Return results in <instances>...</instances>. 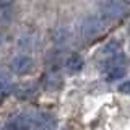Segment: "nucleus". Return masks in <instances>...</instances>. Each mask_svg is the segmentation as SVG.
Instances as JSON below:
<instances>
[{
  "label": "nucleus",
  "mask_w": 130,
  "mask_h": 130,
  "mask_svg": "<svg viewBox=\"0 0 130 130\" xmlns=\"http://www.w3.org/2000/svg\"><path fill=\"white\" fill-rule=\"evenodd\" d=\"M13 3V0H0V5L2 7H8V5H11Z\"/></svg>",
  "instance_id": "12"
},
{
  "label": "nucleus",
  "mask_w": 130,
  "mask_h": 130,
  "mask_svg": "<svg viewBox=\"0 0 130 130\" xmlns=\"http://www.w3.org/2000/svg\"><path fill=\"white\" fill-rule=\"evenodd\" d=\"M120 51H122V46H120L119 41H109V42L101 49L99 59H104V57H109L112 54H117V52H120Z\"/></svg>",
  "instance_id": "7"
},
{
  "label": "nucleus",
  "mask_w": 130,
  "mask_h": 130,
  "mask_svg": "<svg viewBox=\"0 0 130 130\" xmlns=\"http://www.w3.org/2000/svg\"><path fill=\"white\" fill-rule=\"evenodd\" d=\"M107 23L109 21L101 13L86 16V18L83 20V23H81V38L86 41V42L94 41L96 38H99V36L106 31Z\"/></svg>",
  "instance_id": "1"
},
{
  "label": "nucleus",
  "mask_w": 130,
  "mask_h": 130,
  "mask_svg": "<svg viewBox=\"0 0 130 130\" xmlns=\"http://www.w3.org/2000/svg\"><path fill=\"white\" fill-rule=\"evenodd\" d=\"M55 128H57V120L52 114L49 112L38 114L34 122V130H55Z\"/></svg>",
  "instance_id": "5"
},
{
  "label": "nucleus",
  "mask_w": 130,
  "mask_h": 130,
  "mask_svg": "<svg viewBox=\"0 0 130 130\" xmlns=\"http://www.w3.org/2000/svg\"><path fill=\"white\" fill-rule=\"evenodd\" d=\"M60 83H62V81H60V76L55 75V73H51V75L46 76V88H47V89H55V88H59Z\"/></svg>",
  "instance_id": "10"
},
{
  "label": "nucleus",
  "mask_w": 130,
  "mask_h": 130,
  "mask_svg": "<svg viewBox=\"0 0 130 130\" xmlns=\"http://www.w3.org/2000/svg\"><path fill=\"white\" fill-rule=\"evenodd\" d=\"M128 34H130V26H128Z\"/></svg>",
  "instance_id": "13"
},
{
  "label": "nucleus",
  "mask_w": 130,
  "mask_h": 130,
  "mask_svg": "<svg viewBox=\"0 0 130 130\" xmlns=\"http://www.w3.org/2000/svg\"><path fill=\"white\" fill-rule=\"evenodd\" d=\"M83 57L80 54H72L67 57V60H65V68H67L68 73H78L83 70Z\"/></svg>",
  "instance_id": "6"
},
{
  "label": "nucleus",
  "mask_w": 130,
  "mask_h": 130,
  "mask_svg": "<svg viewBox=\"0 0 130 130\" xmlns=\"http://www.w3.org/2000/svg\"><path fill=\"white\" fill-rule=\"evenodd\" d=\"M119 91L124 93V94H130V80L124 81V83L119 85Z\"/></svg>",
  "instance_id": "11"
},
{
  "label": "nucleus",
  "mask_w": 130,
  "mask_h": 130,
  "mask_svg": "<svg viewBox=\"0 0 130 130\" xmlns=\"http://www.w3.org/2000/svg\"><path fill=\"white\" fill-rule=\"evenodd\" d=\"M32 120L28 114H16L5 124L3 130H31Z\"/></svg>",
  "instance_id": "4"
},
{
  "label": "nucleus",
  "mask_w": 130,
  "mask_h": 130,
  "mask_svg": "<svg viewBox=\"0 0 130 130\" xmlns=\"http://www.w3.org/2000/svg\"><path fill=\"white\" fill-rule=\"evenodd\" d=\"M125 3L124 0H103L101 2V15L107 21L119 20L125 15Z\"/></svg>",
  "instance_id": "2"
},
{
  "label": "nucleus",
  "mask_w": 130,
  "mask_h": 130,
  "mask_svg": "<svg viewBox=\"0 0 130 130\" xmlns=\"http://www.w3.org/2000/svg\"><path fill=\"white\" fill-rule=\"evenodd\" d=\"M10 70L18 76L29 75L34 70V60L29 55H18L10 62Z\"/></svg>",
  "instance_id": "3"
},
{
  "label": "nucleus",
  "mask_w": 130,
  "mask_h": 130,
  "mask_svg": "<svg viewBox=\"0 0 130 130\" xmlns=\"http://www.w3.org/2000/svg\"><path fill=\"white\" fill-rule=\"evenodd\" d=\"M11 91V83L5 75H0V101L5 99Z\"/></svg>",
  "instance_id": "9"
},
{
  "label": "nucleus",
  "mask_w": 130,
  "mask_h": 130,
  "mask_svg": "<svg viewBox=\"0 0 130 130\" xmlns=\"http://www.w3.org/2000/svg\"><path fill=\"white\" fill-rule=\"evenodd\" d=\"M124 75H125V67L124 65H117V67H114L111 68L109 72H106V76H107V81H116V80H120V78H124Z\"/></svg>",
  "instance_id": "8"
}]
</instances>
